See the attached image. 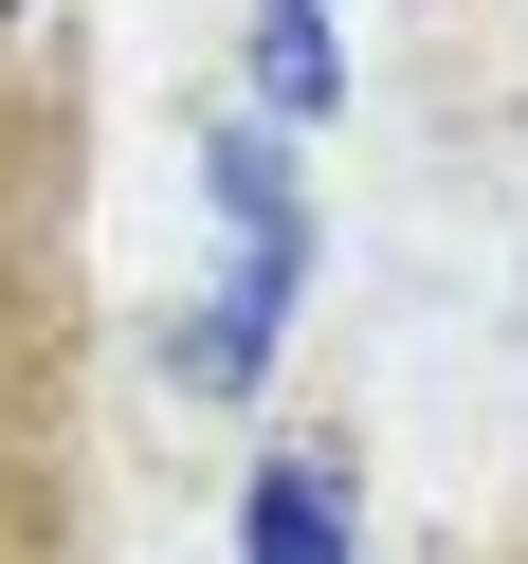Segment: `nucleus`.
I'll list each match as a JSON object with an SVG mask.
<instances>
[{
	"mask_svg": "<svg viewBox=\"0 0 528 564\" xmlns=\"http://www.w3.org/2000/svg\"><path fill=\"white\" fill-rule=\"evenodd\" d=\"M219 219H237V273H219V310H201L183 365H201V382H256L273 328H292V256H310V237H292V164H273L256 128L219 147Z\"/></svg>",
	"mask_w": 528,
	"mask_h": 564,
	"instance_id": "1",
	"label": "nucleus"
},
{
	"mask_svg": "<svg viewBox=\"0 0 528 564\" xmlns=\"http://www.w3.org/2000/svg\"><path fill=\"white\" fill-rule=\"evenodd\" d=\"M237 564H346V474H328V455H273V474H256Z\"/></svg>",
	"mask_w": 528,
	"mask_h": 564,
	"instance_id": "2",
	"label": "nucleus"
},
{
	"mask_svg": "<svg viewBox=\"0 0 528 564\" xmlns=\"http://www.w3.org/2000/svg\"><path fill=\"white\" fill-rule=\"evenodd\" d=\"M328 0H273V110H328Z\"/></svg>",
	"mask_w": 528,
	"mask_h": 564,
	"instance_id": "3",
	"label": "nucleus"
},
{
	"mask_svg": "<svg viewBox=\"0 0 528 564\" xmlns=\"http://www.w3.org/2000/svg\"><path fill=\"white\" fill-rule=\"evenodd\" d=\"M0 19H19V0H0Z\"/></svg>",
	"mask_w": 528,
	"mask_h": 564,
	"instance_id": "4",
	"label": "nucleus"
}]
</instances>
